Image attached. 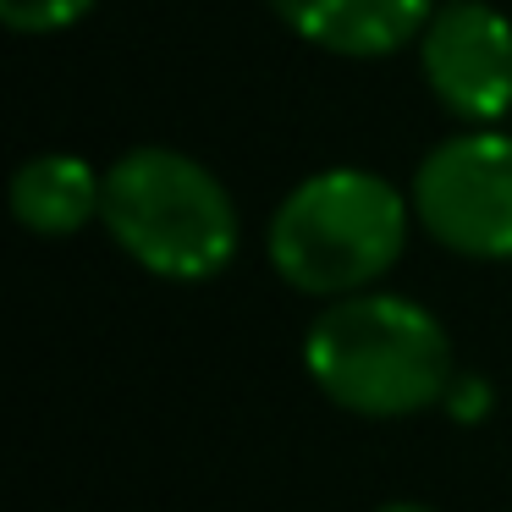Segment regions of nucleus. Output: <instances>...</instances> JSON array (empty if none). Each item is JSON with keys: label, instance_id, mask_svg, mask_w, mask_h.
<instances>
[{"label": "nucleus", "instance_id": "nucleus-1", "mask_svg": "<svg viewBox=\"0 0 512 512\" xmlns=\"http://www.w3.org/2000/svg\"><path fill=\"white\" fill-rule=\"evenodd\" d=\"M303 369L336 408L358 419H408L452 391V336L402 292H347L314 314Z\"/></svg>", "mask_w": 512, "mask_h": 512}, {"label": "nucleus", "instance_id": "nucleus-2", "mask_svg": "<svg viewBox=\"0 0 512 512\" xmlns=\"http://www.w3.org/2000/svg\"><path fill=\"white\" fill-rule=\"evenodd\" d=\"M413 199L364 166L303 177L270 215V265L292 292L347 298L369 292L408 248Z\"/></svg>", "mask_w": 512, "mask_h": 512}, {"label": "nucleus", "instance_id": "nucleus-3", "mask_svg": "<svg viewBox=\"0 0 512 512\" xmlns=\"http://www.w3.org/2000/svg\"><path fill=\"white\" fill-rule=\"evenodd\" d=\"M100 226L133 265L160 281H210L237 259V221L232 193L210 166L182 149L144 144L105 171L100 188Z\"/></svg>", "mask_w": 512, "mask_h": 512}, {"label": "nucleus", "instance_id": "nucleus-4", "mask_svg": "<svg viewBox=\"0 0 512 512\" xmlns=\"http://www.w3.org/2000/svg\"><path fill=\"white\" fill-rule=\"evenodd\" d=\"M413 221L463 259H512V133H457L413 171Z\"/></svg>", "mask_w": 512, "mask_h": 512}, {"label": "nucleus", "instance_id": "nucleus-5", "mask_svg": "<svg viewBox=\"0 0 512 512\" xmlns=\"http://www.w3.org/2000/svg\"><path fill=\"white\" fill-rule=\"evenodd\" d=\"M430 94L468 127L512 116V23L485 0H441L419 34Z\"/></svg>", "mask_w": 512, "mask_h": 512}, {"label": "nucleus", "instance_id": "nucleus-6", "mask_svg": "<svg viewBox=\"0 0 512 512\" xmlns=\"http://www.w3.org/2000/svg\"><path fill=\"white\" fill-rule=\"evenodd\" d=\"M441 0H270V12L325 56L380 61L402 45H419Z\"/></svg>", "mask_w": 512, "mask_h": 512}, {"label": "nucleus", "instance_id": "nucleus-7", "mask_svg": "<svg viewBox=\"0 0 512 512\" xmlns=\"http://www.w3.org/2000/svg\"><path fill=\"white\" fill-rule=\"evenodd\" d=\"M105 171H94L78 155H34L12 177V215L34 237H72L89 221H100Z\"/></svg>", "mask_w": 512, "mask_h": 512}, {"label": "nucleus", "instance_id": "nucleus-8", "mask_svg": "<svg viewBox=\"0 0 512 512\" xmlns=\"http://www.w3.org/2000/svg\"><path fill=\"white\" fill-rule=\"evenodd\" d=\"M89 12L94 0H0V23L12 34H61Z\"/></svg>", "mask_w": 512, "mask_h": 512}, {"label": "nucleus", "instance_id": "nucleus-9", "mask_svg": "<svg viewBox=\"0 0 512 512\" xmlns=\"http://www.w3.org/2000/svg\"><path fill=\"white\" fill-rule=\"evenodd\" d=\"M441 408L457 413V419H479V413L490 408V386L485 380H452V391H446Z\"/></svg>", "mask_w": 512, "mask_h": 512}, {"label": "nucleus", "instance_id": "nucleus-10", "mask_svg": "<svg viewBox=\"0 0 512 512\" xmlns=\"http://www.w3.org/2000/svg\"><path fill=\"white\" fill-rule=\"evenodd\" d=\"M375 512H435V507H424V501H386V507H375Z\"/></svg>", "mask_w": 512, "mask_h": 512}]
</instances>
